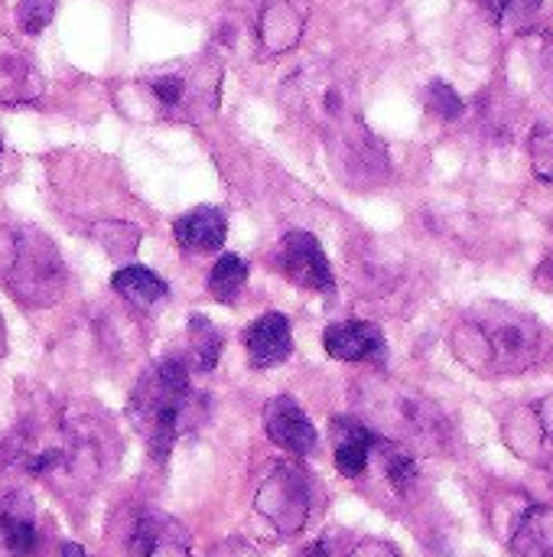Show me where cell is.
Instances as JSON below:
<instances>
[{"instance_id":"obj_1","label":"cell","mask_w":553,"mask_h":557,"mask_svg":"<svg viewBox=\"0 0 553 557\" xmlns=\"http://www.w3.org/2000/svg\"><path fill=\"white\" fill-rule=\"evenodd\" d=\"M127 408L153 460H166L173 444L205 414L202 398L189 385V366L176 356L143 372V379L130 392Z\"/></svg>"},{"instance_id":"obj_2","label":"cell","mask_w":553,"mask_h":557,"mask_svg":"<svg viewBox=\"0 0 553 557\" xmlns=\"http://www.w3.org/2000/svg\"><path fill=\"white\" fill-rule=\"evenodd\" d=\"M218 85H222V69L212 55V59L166 65L140 78L134 91L143 98L147 111H153L156 121L202 124L218 108Z\"/></svg>"},{"instance_id":"obj_3","label":"cell","mask_w":553,"mask_h":557,"mask_svg":"<svg viewBox=\"0 0 553 557\" xmlns=\"http://www.w3.org/2000/svg\"><path fill=\"white\" fill-rule=\"evenodd\" d=\"M0 284H7L16 300L46 307L59 300L65 268L42 232L26 225H0Z\"/></svg>"},{"instance_id":"obj_4","label":"cell","mask_w":553,"mask_h":557,"mask_svg":"<svg viewBox=\"0 0 553 557\" xmlns=\"http://www.w3.org/2000/svg\"><path fill=\"white\" fill-rule=\"evenodd\" d=\"M257 512L280 535H297L313 512V490L306 470L293 463H277L257 490Z\"/></svg>"},{"instance_id":"obj_5","label":"cell","mask_w":553,"mask_h":557,"mask_svg":"<svg viewBox=\"0 0 553 557\" xmlns=\"http://www.w3.org/2000/svg\"><path fill=\"white\" fill-rule=\"evenodd\" d=\"M479 326L489 336L495 372H521L541 352V330H538V323L521 317V313H515V310L489 307L486 317L479 320Z\"/></svg>"},{"instance_id":"obj_6","label":"cell","mask_w":553,"mask_h":557,"mask_svg":"<svg viewBox=\"0 0 553 557\" xmlns=\"http://www.w3.org/2000/svg\"><path fill=\"white\" fill-rule=\"evenodd\" d=\"M280 264H284V274L303 290H313V294H332L336 290L329 258L310 232H287L284 235Z\"/></svg>"},{"instance_id":"obj_7","label":"cell","mask_w":553,"mask_h":557,"mask_svg":"<svg viewBox=\"0 0 553 557\" xmlns=\"http://www.w3.org/2000/svg\"><path fill=\"white\" fill-rule=\"evenodd\" d=\"M310 16V0H261L257 10V42L267 55L290 52Z\"/></svg>"},{"instance_id":"obj_8","label":"cell","mask_w":553,"mask_h":557,"mask_svg":"<svg viewBox=\"0 0 553 557\" xmlns=\"http://www.w3.org/2000/svg\"><path fill=\"white\" fill-rule=\"evenodd\" d=\"M264 431H267V437L280 450H287L293 457H310L319 447L316 428L310 424V418L303 414V408L290 395H277V398L267 401V408H264Z\"/></svg>"},{"instance_id":"obj_9","label":"cell","mask_w":553,"mask_h":557,"mask_svg":"<svg viewBox=\"0 0 553 557\" xmlns=\"http://www.w3.org/2000/svg\"><path fill=\"white\" fill-rule=\"evenodd\" d=\"M42 95V75L33 55L0 33V104H33Z\"/></svg>"},{"instance_id":"obj_10","label":"cell","mask_w":553,"mask_h":557,"mask_svg":"<svg viewBox=\"0 0 553 557\" xmlns=\"http://www.w3.org/2000/svg\"><path fill=\"white\" fill-rule=\"evenodd\" d=\"M130 557H192L186 529L160 512H143L130 532Z\"/></svg>"},{"instance_id":"obj_11","label":"cell","mask_w":553,"mask_h":557,"mask_svg":"<svg viewBox=\"0 0 553 557\" xmlns=\"http://www.w3.org/2000/svg\"><path fill=\"white\" fill-rule=\"evenodd\" d=\"M323 346L339 362H381L385 359V336L368 320H345V323L326 326Z\"/></svg>"},{"instance_id":"obj_12","label":"cell","mask_w":553,"mask_h":557,"mask_svg":"<svg viewBox=\"0 0 553 557\" xmlns=\"http://www.w3.org/2000/svg\"><path fill=\"white\" fill-rule=\"evenodd\" d=\"M244 349L254 369H274L290 359L293 352V330L284 313L257 317L244 333Z\"/></svg>"},{"instance_id":"obj_13","label":"cell","mask_w":553,"mask_h":557,"mask_svg":"<svg viewBox=\"0 0 553 557\" xmlns=\"http://www.w3.org/2000/svg\"><path fill=\"white\" fill-rule=\"evenodd\" d=\"M228 235V219L215 206H199L183 212L173 222V238L183 251L202 255V251H218Z\"/></svg>"},{"instance_id":"obj_14","label":"cell","mask_w":553,"mask_h":557,"mask_svg":"<svg viewBox=\"0 0 553 557\" xmlns=\"http://www.w3.org/2000/svg\"><path fill=\"white\" fill-rule=\"evenodd\" d=\"M332 434H336V467L342 476L359 480L372 460V450L378 447V434L352 418H336L332 421Z\"/></svg>"},{"instance_id":"obj_15","label":"cell","mask_w":553,"mask_h":557,"mask_svg":"<svg viewBox=\"0 0 553 557\" xmlns=\"http://www.w3.org/2000/svg\"><path fill=\"white\" fill-rule=\"evenodd\" d=\"M111 287L137 307H153L169 294V284L143 264H124L121 271H114Z\"/></svg>"},{"instance_id":"obj_16","label":"cell","mask_w":553,"mask_h":557,"mask_svg":"<svg viewBox=\"0 0 553 557\" xmlns=\"http://www.w3.org/2000/svg\"><path fill=\"white\" fill-rule=\"evenodd\" d=\"M0 535L7 552L16 557L29 555L36 548V522H33V506L23 496H10L0 512Z\"/></svg>"},{"instance_id":"obj_17","label":"cell","mask_w":553,"mask_h":557,"mask_svg":"<svg viewBox=\"0 0 553 557\" xmlns=\"http://www.w3.org/2000/svg\"><path fill=\"white\" fill-rule=\"evenodd\" d=\"M453 352L463 366H469L479 375H492L495 372V359H492V346L486 330L479 326V320H463L453 330Z\"/></svg>"},{"instance_id":"obj_18","label":"cell","mask_w":553,"mask_h":557,"mask_svg":"<svg viewBox=\"0 0 553 557\" xmlns=\"http://www.w3.org/2000/svg\"><path fill=\"white\" fill-rule=\"evenodd\" d=\"M248 284V261L238 255H222L209 271V294L218 304H235Z\"/></svg>"},{"instance_id":"obj_19","label":"cell","mask_w":553,"mask_h":557,"mask_svg":"<svg viewBox=\"0 0 553 557\" xmlns=\"http://www.w3.org/2000/svg\"><path fill=\"white\" fill-rule=\"evenodd\" d=\"M189 356L199 372H212L222 356V333L199 313L189 320Z\"/></svg>"},{"instance_id":"obj_20","label":"cell","mask_w":553,"mask_h":557,"mask_svg":"<svg viewBox=\"0 0 553 557\" xmlns=\"http://www.w3.org/2000/svg\"><path fill=\"white\" fill-rule=\"evenodd\" d=\"M515 552L521 557H553V519L548 512H531L518 535H515Z\"/></svg>"},{"instance_id":"obj_21","label":"cell","mask_w":553,"mask_h":557,"mask_svg":"<svg viewBox=\"0 0 553 557\" xmlns=\"http://www.w3.org/2000/svg\"><path fill=\"white\" fill-rule=\"evenodd\" d=\"M482 7L489 10V16L512 29V33H521V29H531L535 20H538V10H541V0H482Z\"/></svg>"},{"instance_id":"obj_22","label":"cell","mask_w":553,"mask_h":557,"mask_svg":"<svg viewBox=\"0 0 553 557\" xmlns=\"http://www.w3.org/2000/svg\"><path fill=\"white\" fill-rule=\"evenodd\" d=\"M378 450L385 454V473H388V483L398 490V493H407L414 483H417V460L404 450V447H394L388 441L378 437Z\"/></svg>"},{"instance_id":"obj_23","label":"cell","mask_w":553,"mask_h":557,"mask_svg":"<svg viewBox=\"0 0 553 557\" xmlns=\"http://www.w3.org/2000/svg\"><path fill=\"white\" fill-rule=\"evenodd\" d=\"M98 238H101V245H104V251L111 258L124 261V258H130L137 251L140 228H134L127 222H104V225H98Z\"/></svg>"},{"instance_id":"obj_24","label":"cell","mask_w":553,"mask_h":557,"mask_svg":"<svg viewBox=\"0 0 553 557\" xmlns=\"http://www.w3.org/2000/svg\"><path fill=\"white\" fill-rule=\"evenodd\" d=\"M424 101H427V108H430L437 117H443V121H456V117L466 111V104H463V98L456 95V88H453L450 82H440V78L427 85Z\"/></svg>"},{"instance_id":"obj_25","label":"cell","mask_w":553,"mask_h":557,"mask_svg":"<svg viewBox=\"0 0 553 557\" xmlns=\"http://www.w3.org/2000/svg\"><path fill=\"white\" fill-rule=\"evenodd\" d=\"M55 3L59 0H20L16 3V26L26 33V36H36L42 33L52 16H55Z\"/></svg>"},{"instance_id":"obj_26","label":"cell","mask_w":553,"mask_h":557,"mask_svg":"<svg viewBox=\"0 0 553 557\" xmlns=\"http://www.w3.org/2000/svg\"><path fill=\"white\" fill-rule=\"evenodd\" d=\"M531 170L538 180L553 183V124H538L531 131Z\"/></svg>"},{"instance_id":"obj_27","label":"cell","mask_w":553,"mask_h":557,"mask_svg":"<svg viewBox=\"0 0 553 557\" xmlns=\"http://www.w3.org/2000/svg\"><path fill=\"white\" fill-rule=\"evenodd\" d=\"M535 418H538V428H541L544 447H553V395L551 398H544V401L535 408Z\"/></svg>"},{"instance_id":"obj_28","label":"cell","mask_w":553,"mask_h":557,"mask_svg":"<svg viewBox=\"0 0 553 557\" xmlns=\"http://www.w3.org/2000/svg\"><path fill=\"white\" fill-rule=\"evenodd\" d=\"M349 557H401L388 542H378V539H368V542H362L355 552Z\"/></svg>"},{"instance_id":"obj_29","label":"cell","mask_w":553,"mask_h":557,"mask_svg":"<svg viewBox=\"0 0 553 557\" xmlns=\"http://www.w3.org/2000/svg\"><path fill=\"white\" fill-rule=\"evenodd\" d=\"M535 281L544 287V290H553V251L538 264V271H535Z\"/></svg>"},{"instance_id":"obj_30","label":"cell","mask_w":553,"mask_h":557,"mask_svg":"<svg viewBox=\"0 0 553 557\" xmlns=\"http://www.w3.org/2000/svg\"><path fill=\"white\" fill-rule=\"evenodd\" d=\"M215 557H254L251 555V548L244 545V542H228V545H222Z\"/></svg>"},{"instance_id":"obj_31","label":"cell","mask_w":553,"mask_h":557,"mask_svg":"<svg viewBox=\"0 0 553 557\" xmlns=\"http://www.w3.org/2000/svg\"><path fill=\"white\" fill-rule=\"evenodd\" d=\"M300 557H329V548H326L323 542H316V545L303 548V555H300Z\"/></svg>"},{"instance_id":"obj_32","label":"cell","mask_w":553,"mask_h":557,"mask_svg":"<svg viewBox=\"0 0 553 557\" xmlns=\"http://www.w3.org/2000/svg\"><path fill=\"white\" fill-rule=\"evenodd\" d=\"M59 557H88L85 555V548H78V545H62V552H59Z\"/></svg>"},{"instance_id":"obj_33","label":"cell","mask_w":553,"mask_h":557,"mask_svg":"<svg viewBox=\"0 0 553 557\" xmlns=\"http://www.w3.org/2000/svg\"><path fill=\"white\" fill-rule=\"evenodd\" d=\"M548 69H551V75H553V42L548 46Z\"/></svg>"},{"instance_id":"obj_34","label":"cell","mask_w":553,"mask_h":557,"mask_svg":"<svg viewBox=\"0 0 553 557\" xmlns=\"http://www.w3.org/2000/svg\"><path fill=\"white\" fill-rule=\"evenodd\" d=\"M0 157H3V137H0Z\"/></svg>"}]
</instances>
